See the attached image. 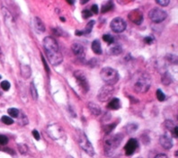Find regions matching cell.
I'll list each match as a JSON object with an SVG mask.
<instances>
[{
	"label": "cell",
	"mask_w": 178,
	"mask_h": 158,
	"mask_svg": "<svg viewBox=\"0 0 178 158\" xmlns=\"http://www.w3.org/2000/svg\"><path fill=\"white\" fill-rule=\"evenodd\" d=\"M101 78L103 81L108 86H114V84L119 81V74L115 69L106 66L101 70L100 73Z\"/></svg>",
	"instance_id": "4"
},
{
	"label": "cell",
	"mask_w": 178,
	"mask_h": 158,
	"mask_svg": "<svg viewBox=\"0 0 178 158\" xmlns=\"http://www.w3.org/2000/svg\"><path fill=\"white\" fill-rule=\"evenodd\" d=\"M74 76L76 78V80L77 84H79L80 88L84 91L85 93H87L89 91V84L87 81V78L85 76V75L83 73V71L77 70L74 72Z\"/></svg>",
	"instance_id": "9"
},
{
	"label": "cell",
	"mask_w": 178,
	"mask_h": 158,
	"mask_svg": "<svg viewBox=\"0 0 178 158\" xmlns=\"http://www.w3.org/2000/svg\"><path fill=\"white\" fill-rule=\"evenodd\" d=\"M30 91H31V95L33 96V100H37V99H38V92H37V90H36V87H35V86H34L33 82L31 83Z\"/></svg>",
	"instance_id": "25"
},
{
	"label": "cell",
	"mask_w": 178,
	"mask_h": 158,
	"mask_svg": "<svg viewBox=\"0 0 178 158\" xmlns=\"http://www.w3.org/2000/svg\"><path fill=\"white\" fill-rule=\"evenodd\" d=\"M123 136L121 133L108 137L104 141V153L107 156H111L114 153L115 149L117 148L121 143Z\"/></svg>",
	"instance_id": "3"
},
{
	"label": "cell",
	"mask_w": 178,
	"mask_h": 158,
	"mask_svg": "<svg viewBox=\"0 0 178 158\" xmlns=\"http://www.w3.org/2000/svg\"><path fill=\"white\" fill-rule=\"evenodd\" d=\"M91 13L92 14H95V15H97L98 14V5H93L91 7Z\"/></svg>",
	"instance_id": "41"
},
{
	"label": "cell",
	"mask_w": 178,
	"mask_h": 158,
	"mask_svg": "<svg viewBox=\"0 0 178 158\" xmlns=\"http://www.w3.org/2000/svg\"><path fill=\"white\" fill-rule=\"evenodd\" d=\"M167 59L172 64H177V57L173 55V54H167Z\"/></svg>",
	"instance_id": "33"
},
{
	"label": "cell",
	"mask_w": 178,
	"mask_h": 158,
	"mask_svg": "<svg viewBox=\"0 0 178 158\" xmlns=\"http://www.w3.org/2000/svg\"><path fill=\"white\" fill-rule=\"evenodd\" d=\"M149 19L155 23H159L163 22L167 17V12L160 8H153L149 12Z\"/></svg>",
	"instance_id": "7"
},
{
	"label": "cell",
	"mask_w": 178,
	"mask_h": 158,
	"mask_svg": "<svg viewBox=\"0 0 178 158\" xmlns=\"http://www.w3.org/2000/svg\"><path fill=\"white\" fill-rule=\"evenodd\" d=\"M41 58H42V62H43V65H44V68H45L46 71H47V72L49 73V72H50V68H49V66H48V65H47V63H46V61H45V59H44L43 56H41Z\"/></svg>",
	"instance_id": "44"
},
{
	"label": "cell",
	"mask_w": 178,
	"mask_h": 158,
	"mask_svg": "<svg viewBox=\"0 0 178 158\" xmlns=\"http://www.w3.org/2000/svg\"><path fill=\"white\" fill-rule=\"evenodd\" d=\"M0 61H4V55H3L1 48H0Z\"/></svg>",
	"instance_id": "46"
},
{
	"label": "cell",
	"mask_w": 178,
	"mask_h": 158,
	"mask_svg": "<svg viewBox=\"0 0 178 158\" xmlns=\"http://www.w3.org/2000/svg\"><path fill=\"white\" fill-rule=\"evenodd\" d=\"M126 131L129 135H131L133 134L134 132H136V130L138 129V125L137 124H135V123H130V124H128L126 126Z\"/></svg>",
	"instance_id": "24"
},
{
	"label": "cell",
	"mask_w": 178,
	"mask_h": 158,
	"mask_svg": "<svg viewBox=\"0 0 178 158\" xmlns=\"http://www.w3.org/2000/svg\"><path fill=\"white\" fill-rule=\"evenodd\" d=\"M121 52H122V48L119 44L112 46L109 48V51H108L109 54H111V55H113V56H118Z\"/></svg>",
	"instance_id": "22"
},
{
	"label": "cell",
	"mask_w": 178,
	"mask_h": 158,
	"mask_svg": "<svg viewBox=\"0 0 178 158\" xmlns=\"http://www.w3.org/2000/svg\"><path fill=\"white\" fill-rule=\"evenodd\" d=\"M137 147H138V141L135 138H131L130 140L126 143L125 147H124L126 155L128 156L132 155L134 154L135 150L137 149Z\"/></svg>",
	"instance_id": "13"
},
{
	"label": "cell",
	"mask_w": 178,
	"mask_h": 158,
	"mask_svg": "<svg viewBox=\"0 0 178 158\" xmlns=\"http://www.w3.org/2000/svg\"><path fill=\"white\" fill-rule=\"evenodd\" d=\"M128 17L133 23L137 24V25H139V24H141V23L143 22V14H142V12L139 9L132 10L131 13L129 14Z\"/></svg>",
	"instance_id": "11"
},
{
	"label": "cell",
	"mask_w": 178,
	"mask_h": 158,
	"mask_svg": "<svg viewBox=\"0 0 178 158\" xmlns=\"http://www.w3.org/2000/svg\"><path fill=\"white\" fill-rule=\"evenodd\" d=\"M157 100H158L159 102H164V101L165 100V94L162 92V90L158 89V90L157 91Z\"/></svg>",
	"instance_id": "32"
},
{
	"label": "cell",
	"mask_w": 178,
	"mask_h": 158,
	"mask_svg": "<svg viewBox=\"0 0 178 158\" xmlns=\"http://www.w3.org/2000/svg\"><path fill=\"white\" fill-rule=\"evenodd\" d=\"M91 48H92V50H93L96 55H101V54L103 53L101 43L98 40H94L93 42H92Z\"/></svg>",
	"instance_id": "18"
},
{
	"label": "cell",
	"mask_w": 178,
	"mask_h": 158,
	"mask_svg": "<svg viewBox=\"0 0 178 158\" xmlns=\"http://www.w3.org/2000/svg\"><path fill=\"white\" fill-rule=\"evenodd\" d=\"M117 123L118 122H114L113 124H110V125H107V126L104 127V132H105V135H109L110 133L114 129V127H116Z\"/></svg>",
	"instance_id": "29"
},
{
	"label": "cell",
	"mask_w": 178,
	"mask_h": 158,
	"mask_svg": "<svg viewBox=\"0 0 178 158\" xmlns=\"http://www.w3.org/2000/svg\"><path fill=\"white\" fill-rule=\"evenodd\" d=\"M60 19H61V20H62L63 22H65V19H64V18H63V17H60Z\"/></svg>",
	"instance_id": "47"
},
{
	"label": "cell",
	"mask_w": 178,
	"mask_h": 158,
	"mask_svg": "<svg viewBox=\"0 0 178 158\" xmlns=\"http://www.w3.org/2000/svg\"><path fill=\"white\" fill-rule=\"evenodd\" d=\"M103 40L105 42H107L108 44H113L114 42V38L112 35H109V34H104L103 36Z\"/></svg>",
	"instance_id": "30"
},
{
	"label": "cell",
	"mask_w": 178,
	"mask_h": 158,
	"mask_svg": "<svg viewBox=\"0 0 178 158\" xmlns=\"http://www.w3.org/2000/svg\"><path fill=\"white\" fill-rule=\"evenodd\" d=\"M114 94V88L112 86H103L100 88V90L98 91V94H97V98L101 102H105L111 100Z\"/></svg>",
	"instance_id": "6"
},
{
	"label": "cell",
	"mask_w": 178,
	"mask_h": 158,
	"mask_svg": "<svg viewBox=\"0 0 178 158\" xmlns=\"http://www.w3.org/2000/svg\"><path fill=\"white\" fill-rule=\"evenodd\" d=\"M155 158H168L167 156V155H165V154H158L157 155L155 156Z\"/></svg>",
	"instance_id": "45"
},
{
	"label": "cell",
	"mask_w": 178,
	"mask_h": 158,
	"mask_svg": "<svg viewBox=\"0 0 178 158\" xmlns=\"http://www.w3.org/2000/svg\"><path fill=\"white\" fill-rule=\"evenodd\" d=\"M21 75L23 78L28 79L32 75V70L28 65H21Z\"/></svg>",
	"instance_id": "19"
},
{
	"label": "cell",
	"mask_w": 178,
	"mask_h": 158,
	"mask_svg": "<svg viewBox=\"0 0 178 158\" xmlns=\"http://www.w3.org/2000/svg\"><path fill=\"white\" fill-rule=\"evenodd\" d=\"M151 86V77L148 73H140L138 76L133 89L138 94H145L149 90Z\"/></svg>",
	"instance_id": "2"
},
{
	"label": "cell",
	"mask_w": 178,
	"mask_h": 158,
	"mask_svg": "<svg viewBox=\"0 0 178 158\" xmlns=\"http://www.w3.org/2000/svg\"><path fill=\"white\" fill-rule=\"evenodd\" d=\"M47 132L48 134L50 135V137L55 140H58V139H60L62 137V136L64 135V131L62 129L59 124L53 123V124H50L47 127Z\"/></svg>",
	"instance_id": "8"
},
{
	"label": "cell",
	"mask_w": 178,
	"mask_h": 158,
	"mask_svg": "<svg viewBox=\"0 0 178 158\" xmlns=\"http://www.w3.org/2000/svg\"><path fill=\"white\" fill-rule=\"evenodd\" d=\"M94 24H95V21H93V20L88 22V23L87 24V26H85V28L83 30V31H77L76 34L78 35V36L89 34L92 32V29H93V27H94Z\"/></svg>",
	"instance_id": "17"
},
{
	"label": "cell",
	"mask_w": 178,
	"mask_h": 158,
	"mask_svg": "<svg viewBox=\"0 0 178 158\" xmlns=\"http://www.w3.org/2000/svg\"><path fill=\"white\" fill-rule=\"evenodd\" d=\"M1 121L3 123H5V125H12L14 123V120L12 118L8 117V116H3L1 118Z\"/></svg>",
	"instance_id": "31"
},
{
	"label": "cell",
	"mask_w": 178,
	"mask_h": 158,
	"mask_svg": "<svg viewBox=\"0 0 178 158\" xmlns=\"http://www.w3.org/2000/svg\"><path fill=\"white\" fill-rule=\"evenodd\" d=\"M0 86H1V88L4 91H8L10 89V83L8 81H7V80L2 81V83L0 84Z\"/></svg>",
	"instance_id": "35"
},
{
	"label": "cell",
	"mask_w": 178,
	"mask_h": 158,
	"mask_svg": "<svg viewBox=\"0 0 178 158\" xmlns=\"http://www.w3.org/2000/svg\"><path fill=\"white\" fill-rule=\"evenodd\" d=\"M165 127H167V129H169L171 132L173 131V129H174V127H175V124H174V122L172 120H167L165 122Z\"/></svg>",
	"instance_id": "36"
},
{
	"label": "cell",
	"mask_w": 178,
	"mask_h": 158,
	"mask_svg": "<svg viewBox=\"0 0 178 158\" xmlns=\"http://www.w3.org/2000/svg\"><path fill=\"white\" fill-rule=\"evenodd\" d=\"M139 158H140V157H139Z\"/></svg>",
	"instance_id": "50"
},
{
	"label": "cell",
	"mask_w": 178,
	"mask_h": 158,
	"mask_svg": "<svg viewBox=\"0 0 178 158\" xmlns=\"http://www.w3.org/2000/svg\"><path fill=\"white\" fill-rule=\"evenodd\" d=\"M144 41L146 42L147 44H152L153 41H154V38L151 37V36H148V37H146L144 39Z\"/></svg>",
	"instance_id": "40"
},
{
	"label": "cell",
	"mask_w": 178,
	"mask_h": 158,
	"mask_svg": "<svg viewBox=\"0 0 178 158\" xmlns=\"http://www.w3.org/2000/svg\"><path fill=\"white\" fill-rule=\"evenodd\" d=\"M7 112H8V114L10 115L12 118H18V116H19V113H20V112L18 111L17 109H15V108H9L7 110Z\"/></svg>",
	"instance_id": "26"
},
{
	"label": "cell",
	"mask_w": 178,
	"mask_h": 158,
	"mask_svg": "<svg viewBox=\"0 0 178 158\" xmlns=\"http://www.w3.org/2000/svg\"><path fill=\"white\" fill-rule=\"evenodd\" d=\"M67 158H73V157H72V156H70V155H69V156H67Z\"/></svg>",
	"instance_id": "48"
},
{
	"label": "cell",
	"mask_w": 178,
	"mask_h": 158,
	"mask_svg": "<svg viewBox=\"0 0 178 158\" xmlns=\"http://www.w3.org/2000/svg\"><path fill=\"white\" fill-rule=\"evenodd\" d=\"M0 79H1V76H0Z\"/></svg>",
	"instance_id": "49"
},
{
	"label": "cell",
	"mask_w": 178,
	"mask_h": 158,
	"mask_svg": "<svg viewBox=\"0 0 178 158\" xmlns=\"http://www.w3.org/2000/svg\"><path fill=\"white\" fill-rule=\"evenodd\" d=\"M92 15H92L91 11H89L87 9L82 11V17L84 18V19H88V18H90Z\"/></svg>",
	"instance_id": "37"
},
{
	"label": "cell",
	"mask_w": 178,
	"mask_h": 158,
	"mask_svg": "<svg viewBox=\"0 0 178 158\" xmlns=\"http://www.w3.org/2000/svg\"><path fill=\"white\" fill-rule=\"evenodd\" d=\"M178 129H177V126H175V127H174V129H173V131H172V134H173V137H175V138H177V137H178V133H177V130Z\"/></svg>",
	"instance_id": "43"
},
{
	"label": "cell",
	"mask_w": 178,
	"mask_h": 158,
	"mask_svg": "<svg viewBox=\"0 0 178 158\" xmlns=\"http://www.w3.org/2000/svg\"><path fill=\"white\" fill-rule=\"evenodd\" d=\"M161 81H162V84H165V86H168V84L172 83V76L168 72H165L164 75H162Z\"/></svg>",
	"instance_id": "23"
},
{
	"label": "cell",
	"mask_w": 178,
	"mask_h": 158,
	"mask_svg": "<svg viewBox=\"0 0 178 158\" xmlns=\"http://www.w3.org/2000/svg\"><path fill=\"white\" fill-rule=\"evenodd\" d=\"M71 50L73 53L78 58H84L85 55V48L83 45L79 44V43H74L71 46Z\"/></svg>",
	"instance_id": "14"
},
{
	"label": "cell",
	"mask_w": 178,
	"mask_h": 158,
	"mask_svg": "<svg viewBox=\"0 0 178 158\" xmlns=\"http://www.w3.org/2000/svg\"><path fill=\"white\" fill-rule=\"evenodd\" d=\"M33 137H34V138L36 139V140H40V133L37 131V130H33Z\"/></svg>",
	"instance_id": "42"
},
{
	"label": "cell",
	"mask_w": 178,
	"mask_h": 158,
	"mask_svg": "<svg viewBox=\"0 0 178 158\" xmlns=\"http://www.w3.org/2000/svg\"><path fill=\"white\" fill-rule=\"evenodd\" d=\"M7 143H8V138L4 135H0V145H5Z\"/></svg>",
	"instance_id": "39"
},
{
	"label": "cell",
	"mask_w": 178,
	"mask_h": 158,
	"mask_svg": "<svg viewBox=\"0 0 178 158\" xmlns=\"http://www.w3.org/2000/svg\"><path fill=\"white\" fill-rule=\"evenodd\" d=\"M2 11H3L4 18H5V24H7V25L8 26V28H10L11 30L15 29V21L14 16L12 15V14L7 8L3 7Z\"/></svg>",
	"instance_id": "12"
},
{
	"label": "cell",
	"mask_w": 178,
	"mask_h": 158,
	"mask_svg": "<svg viewBox=\"0 0 178 158\" xmlns=\"http://www.w3.org/2000/svg\"><path fill=\"white\" fill-rule=\"evenodd\" d=\"M33 23H34V26H35V28H36V30H37V31H39V32H41V33L45 32L46 28H45L44 23H43V22H42V21L40 19L39 17H35Z\"/></svg>",
	"instance_id": "21"
},
{
	"label": "cell",
	"mask_w": 178,
	"mask_h": 158,
	"mask_svg": "<svg viewBox=\"0 0 178 158\" xmlns=\"http://www.w3.org/2000/svg\"><path fill=\"white\" fill-rule=\"evenodd\" d=\"M159 143H160L162 147L167 150L170 149L172 147H173V141H172V138L167 134H164V135L160 136V137H159Z\"/></svg>",
	"instance_id": "15"
},
{
	"label": "cell",
	"mask_w": 178,
	"mask_h": 158,
	"mask_svg": "<svg viewBox=\"0 0 178 158\" xmlns=\"http://www.w3.org/2000/svg\"><path fill=\"white\" fill-rule=\"evenodd\" d=\"M156 3L159 5H161V7H167L170 1L169 0H157Z\"/></svg>",
	"instance_id": "38"
},
{
	"label": "cell",
	"mask_w": 178,
	"mask_h": 158,
	"mask_svg": "<svg viewBox=\"0 0 178 158\" xmlns=\"http://www.w3.org/2000/svg\"><path fill=\"white\" fill-rule=\"evenodd\" d=\"M18 149H19L20 153L23 154V155H25L27 153V151H28L27 147L24 144H19V145H18Z\"/></svg>",
	"instance_id": "34"
},
{
	"label": "cell",
	"mask_w": 178,
	"mask_h": 158,
	"mask_svg": "<svg viewBox=\"0 0 178 158\" xmlns=\"http://www.w3.org/2000/svg\"><path fill=\"white\" fill-rule=\"evenodd\" d=\"M43 48L47 58L52 66H59L63 61V56L59 51L57 40L51 36H48L43 39Z\"/></svg>",
	"instance_id": "1"
},
{
	"label": "cell",
	"mask_w": 178,
	"mask_h": 158,
	"mask_svg": "<svg viewBox=\"0 0 178 158\" xmlns=\"http://www.w3.org/2000/svg\"><path fill=\"white\" fill-rule=\"evenodd\" d=\"M88 109L91 112V113L95 115V116H99L101 114V108L99 107V105L96 104L95 102H88Z\"/></svg>",
	"instance_id": "16"
},
{
	"label": "cell",
	"mask_w": 178,
	"mask_h": 158,
	"mask_svg": "<svg viewBox=\"0 0 178 158\" xmlns=\"http://www.w3.org/2000/svg\"><path fill=\"white\" fill-rule=\"evenodd\" d=\"M110 26H111V29L113 33H121L125 31L127 24H126V22L122 19V18L116 17L112 20L111 23H110Z\"/></svg>",
	"instance_id": "10"
},
{
	"label": "cell",
	"mask_w": 178,
	"mask_h": 158,
	"mask_svg": "<svg viewBox=\"0 0 178 158\" xmlns=\"http://www.w3.org/2000/svg\"><path fill=\"white\" fill-rule=\"evenodd\" d=\"M113 7V5L112 2H106L104 5H103L102 7V13H106V12H109L110 10H112Z\"/></svg>",
	"instance_id": "27"
},
{
	"label": "cell",
	"mask_w": 178,
	"mask_h": 158,
	"mask_svg": "<svg viewBox=\"0 0 178 158\" xmlns=\"http://www.w3.org/2000/svg\"><path fill=\"white\" fill-rule=\"evenodd\" d=\"M77 134H78V143L80 147L90 156H94L95 155V150L93 145H92L91 142L88 140V138L87 135L85 134V132L82 130H77Z\"/></svg>",
	"instance_id": "5"
},
{
	"label": "cell",
	"mask_w": 178,
	"mask_h": 158,
	"mask_svg": "<svg viewBox=\"0 0 178 158\" xmlns=\"http://www.w3.org/2000/svg\"><path fill=\"white\" fill-rule=\"evenodd\" d=\"M108 108L110 110H119L121 108V101L118 98H113L108 103Z\"/></svg>",
	"instance_id": "20"
},
{
	"label": "cell",
	"mask_w": 178,
	"mask_h": 158,
	"mask_svg": "<svg viewBox=\"0 0 178 158\" xmlns=\"http://www.w3.org/2000/svg\"><path fill=\"white\" fill-rule=\"evenodd\" d=\"M18 118H19V122H20V125L21 126H24L28 124V119L26 117V115L24 113H19V116H18Z\"/></svg>",
	"instance_id": "28"
}]
</instances>
